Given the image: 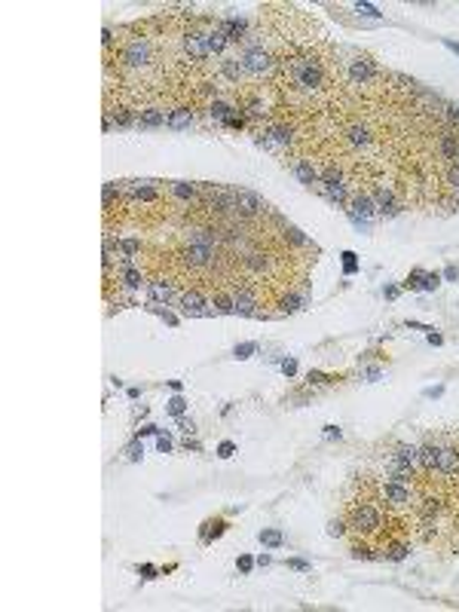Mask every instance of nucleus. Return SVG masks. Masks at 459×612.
<instances>
[{
  "instance_id": "f257e3e1",
  "label": "nucleus",
  "mask_w": 459,
  "mask_h": 612,
  "mask_svg": "<svg viewBox=\"0 0 459 612\" xmlns=\"http://www.w3.org/2000/svg\"><path fill=\"white\" fill-rule=\"evenodd\" d=\"M285 73H288V80L291 86H297L300 92H316L322 86V64L313 61V58H291L285 64Z\"/></svg>"
},
{
  "instance_id": "f03ea898",
  "label": "nucleus",
  "mask_w": 459,
  "mask_h": 612,
  "mask_svg": "<svg viewBox=\"0 0 459 612\" xmlns=\"http://www.w3.org/2000/svg\"><path fill=\"white\" fill-rule=\"evenodd\" d=\"M233 208L242 211V214H260V211H266L263 199L254 196L251 190H233Z\"/></svg>"
},
{
  "instance_id": "7ed1b4c3",
  "label": "nucleus",
  "mask_w": 459,
  "mask_h": 612,
  "mask_svg": "<svg viewBox=\"0 0 459 612\" xmlns=\"http://www.w3.org/2000/svg\"><path fill=\"white\" fill-rule=\"evenodd\" d=\"M352 526H355V529H364V532L379 529V511L370 508V505H358V508L352 511Z\"/></svg>"
},
{
  "instance_id": "20e7f679",
  "label": "nucleus",
  "mask_w": 459,
  "mask_h": 612,
  "mask_svg": "<svg viewBox=\"0 0 459 612\" xmlns=\"http://www.w3.org/2000/svg\"><path fill=\"white\" fill-rule=\"evenodd\" d=\"M181 313H184V316H193V319L208 316L202 294H199V291H187V294H181Z\"/></svg>"
},
{
  "instance_id": "39448f33",
  "label": "nucleus",
  "mask_w": 459,
  "mask_h": 612,
  "mask_svg": "<svg viewBox=\"0 0 459 612\" xmlns=\"http://www.w3.org/2000/svg\"><path fill=\"white\" fill-rule=\"evenodd\" d=\"M435 469H438L441 475H456V472H459V453H456V450H450V447L438 450V459H435Z\"/></svg>"
},
{
  "instance_id": "423d86ee",
  "label": "nucleus",
  "mask_w": 459,
  "mask_h": 612,
  "mask_svg": "<svg viewBox=\"0 0 459 612\" xmlns=\"http://www.w3.org/2000/svg\"><path fill=\"white\" fill-rule=\"evenodd\" d=\"M242 61H245V67H248L251 73H263V70H270V55H266L263 49H248Z\"/></svg>"
},
{
  "instance_id": "0eeeda50",
  "label": "nucleus",
  "mask_w": 459,
  "mask_h": 612,
  "mask_svg": "<svg viewBox=\"0 0 459 612\" xmlns=\"http://www.w3.org/2000/svg\"><path fill=\"white\" fill-rule=\"evenodd\" d=\"M184 46H187V52H190V58H193V61H202V58L208 55V43H205L202 34H187Z\"/></svg>"
},
{
  "instance_id": "6e6552de",
  "label": "nucleus",
  "mask_w": 459,
  "mask_h": 612,
  "mask_svg": "<svg viewBox=\"0 0 459 612\" xmlns=\"http://www.w3.org/2000/svg\"><path fill=\"white\" fill-rule=\"evenodd\" d=\"M233 310H236L239 316H254V313H257V300H254L248 291H236V294H233Z\"/></svg>"
},
{
  "instance_id": "1a4fd4ad",
  "label": "nucleus",
  "mask_w": 459,
  "mask_h": 612,
  "mask_svg": "<svg viewBox=\"0 0 459 612\" xmlns=\"http://www.w3.org/2000/svg\"><path fill=\"white\" fill-rule=\"evenodd\" d=\"M373 73H376V70H373V64H370L367 58H355V61H352V80H355V83H361V86L370 83Z\"/></svg>"
},
{
  "instance_id": "9d476101",
  "label": "nucleus",
  "mask_w": 459,
  "mask_h": 612,
  "mask_svg": "<svg viewBox=\"0 0 459 612\" xmlns=\"http://www.w3.org/2000/svg\"><path fill=\"white\" fill-rule=\"evenodd\" d=\"M386 499L392 502V505H404V502H410V493H407V487L401 484V481H392V484H386Z\"/></svg>"
},
{
  "instance_id": "9b49d317",
  "label": "nucleus",
  "mask_w": 459,
  "mask_h": 612,
  "mask_svg": "<svg viewBox=\"0 0 459 612\" xmlns=\"http://www.w3.org/2000/svg\"><path fill=\"white\" fill-rule=\"evenodd\" d=\"M294 175H297L300 184H306V187H316V184H319V172L306 163V160H297V163H294Z\"/></svg>"
},
{
  "instance_id": "f8f14e48",
  "label": "nucleus",
  "mask_w": 459,
  "mask_h": 612,
  "mask_svg": "<svg viewBox=\"0 0 459 612\" xmlns=\"http://www.w3.org/2000/svg\"><path fill=\"white\" fill-rule=\"evenodd\" d=\"M373 205H376L382 214H398V202L392 199L389 190H376V193H373Z\"/></svg>"
},
{
  "instance_id": "ddd939ff",
  "label": "nucleus",
  "mask_w": 459,
  "mask_h": 612,
  "mask_svg": "<svg viewBox=\"0 0 459 612\" xmlns=\"http://www.w3.org/2000/svg\"><path fill=\"white\" fill-rule=\"evenodd\" d=\"M190 123H193V110L190 107H178L169 113V129H187Z\"/></svg>"
},
{
  "instance_id": "4468645a",
  "label": "nucleus",
  "mask_w": 459,
  "mask_h": 612,
  "mask_svg": "<svg viewBox=\"0 0 459 612\" xmlns=\"http://www.w3.org/2000/svg\"><path fill=\"white\" fill-rule=\"evenodd\" d=\"M226 40H230V37L223 34V28H214V31H208V34H205V43H208V52H220V49L226 46Z\"/></svg>"
},
{
  "instance_id": "2eb2a0df",
  "label": "nucleus",
  "mask_w": 459,
  "mask_h": 612,
  "mask_svg": "<svg viewBox=\"0 0 459 612\" xmlns=\"http://www.w3.org/2000/svg\"><path fill=\"white\" fill-rule=\"evenodd\" d=\"M138 123H141L144 129H153V126H163V123H169V120H166L163 110H144L141 117H138Z\"/></svg>"
},
{
  "instance_id": "dca6fc26",
  "label": "nucleus",
  "mask_w": 459,
  "mask_h": 612,
  "mask_svg": "<svg viewBox=\"0 0 459 612\" xmlns=\"http://www.w3.org/2000/svg\"><path fill=\"white\" fill-rule=\"evenodd\" d=\"M169 297H172V285L169 282H153L150 285V300L153 303H169Z\"/></svg>"
},
{
  "instance_id": "f3484780",
  "label": "nucleus",
  "mask_w": 459,
  "mask_h": 612,
  "mask_svg": "<svg viewBox=\"0 0 459 612\" xmlns=\"http://www.w3.org/2000/svg\"><path fill=\"white\" fill-rule=\"evenodd\" d=\"M220 28L230 40H242V34H245V22H239V19H226V22H220Z\"/></svg>"
},
{
  "instance_id": "a211bd4d",
  "label": "nucleus",
  "mask_w": 459,
  "mask_h": 612,
  "mask_svg": "<svg viewBox=\"0 0 459 612\" xmlns=\"http://www.w3.org/2000/svg\"><path fill=\"white\" fill-rule=\"evenodd\" d=\"M233 113H236V110L230 107V104H223V101H214V104H211V117H214L217 123H226Z\"/></svg>"
},
{
  "instance_id": "6ab92c4d",
  "label": "nucleus",
  "mask_w": 459,
  "mask_h": 612,
  "mask_svg": "<svg viewBox=\"0 0 459 612\" xmlns=\"http://www.w3.org/2000/svg\"><path fill=\"white\" fill-rule=\"evenodd\" d=\"M211 306H214L217 313H236V310H233V297H226V294H214Z\"/></svg>"
},
{
  "instance_id": "aec40b11",
  "label": "nucleus",
  "mask_w": 459,
  "mask_h": 612,
  "mask_svg": "<svg viewBox=\"0 0 459 612\" xmlns=\"http://www.w3.org/2000/svg\"><path fill=\"white\" fill-rule=\"evenodd\" d=\"M172 193H175L178 199H193L196 190L190 187V184H184V181H175V184H172Z\"/></svg>"
},
{
  "instance_id": "412c9836",
  "label": "nucleus",
  "mask_w": 459,
  "mask_h": 612,
  "mask_svg": "<svg viewBox=\"0 0 459 612\" xmlns=\"http://www.w3.org/2000/svg\"><path fill=\"white\" fill-rule=\"evenodd\" d=\"M260 542L270 545V548H279V545H282V532H279V529H263V532H260Z\"/></svg>"
},
{
  "instance_id": "4be33fe9",
  "label": "nucleus",
  "mask_w": 459,
  "mask_h": 612,
  "mask_svg": "<svg viewBox=\"0 0 459 612\" xmlns=\"http://www.w3.org/2000/svg\"><path fill=\"white\" fill-rule=\"evenodd\" d=\"M419 459H423V466H426V469H435L438 447H423V450H419Z\"/></svg>"
},
{
  "instance_id": "5701e85b",
  "label": "nucleus",
  "mask_w": 459,
  "mask_h": 612,
  "mask_svg": "<svg viewBox=\"0 0 459 612\" xmlns=\"http://www.w3.org/2000/svg\"><path fill=\"white\" fill-rule=\"evenodd\" d=\"M223 73L230 76V80H239V73H242L239 61H236V58H226V61H223Z\"/></svg>"
},
{
  "instance_id": "b1692460",
  "label": "nucleus",
  "mask_w": 459,
  "mask_h": 612,
  "mask_svg": "<svg viewBox=\"0 0 459 612\" xmlns=\"http://www.w3.org/2000/svg\"><path fill=\"white\" fill-rule=\"evenodd\" d=\"M123 282H126V288H138V285H141V273H138V270H126V273H123Z\"/></svg>"
},
{
  "instance_id": "393cba45",
  "label": "nucleus",
  "mask_w": 459,
  "mask_h": 612,
  "mask_svg": "<svg viewBox=\"0 0 459 612\" xmlns=\"http://www.w3.org/2000/svg\"><path fill=\"white\" fill-rule=\"evenodd\" d=\"M257 352V343H242V346H236V358H251Z\"/></svg>"
},
{
  "instance_id": "a878e982",
  "label": "nucleus",
  "mask_w": 459,
  "mask_h": 612,
  "mask_svg": "<svg viewBox=\"0 0 459 612\" xmlns=\"http://www.w3.org/2000/svg\"><path fill=\"white\" fill-rule=\"evenodd\" d=\"M184 407H187V401H184L181 395H175V398L169 401V413H175V416H181V413H184Z\"/></svg>"
},
{
  "instance_id": "bb28decb",
  "label": "nucleus",
  "mask_w": 459,
  "mask_h": 612,
  "mask_svg": "<svg viewBox=\"0 0 459 612\" xmlns=\"http://www.w3.org/2000/svg\"><path fill=\"white\" fill-rule=\"evenodd\" d=\"M355 10L361 13V16H370V19H379V10L376 7H370V4H355Z\"/></svg>"
},
{
  "instance_id": "cd10ccee",
  "label": "nucleus",
  "mask_w": 459,
  "mask_h": 612,
  "mask_svg": "<svg viewBox=\"0 0 459 612\" xmlns=\"http://www.w3.org/2000/svg\"><path fill=\"white\" fill-rule=\"evenodd\" d=\"M349 135H352V141H355V144H367V129L355 126V129H349Z\"/></svg>"
},
{
  "instance_id": "c85d7f7f",
  "label": "nucleus",
  "mask_w": 459,
  "mask_h": 612,
  "mask_svg": "<svg viewBox=\"0 0 459 612\" xmlns=\"http://www.w3.org/2000/svg\"><path fill=\"white\" fill-rule=\"evenodd\" d=\"M343 266H346V273H355L358 263H355V254H352V251H343Z\"/></svg>"
},
{
  "instance_id": "c756f323",
  "label": "nucleus",
  "mask_w": 459,
  "mask_h": 612,
  "mask_svg": "<svg viewBox=\"0 0 459 612\" xmlns=\"http://www.w3.org/2000/svg\"><path fill=\"white\" fill-rule=\"evenodd\" d=\"M300 303H303V300H300V297H285V300H282V310H288V313H294V310H300Z\"/></svg>"
},
{
  "instance_id": "7c9ffc66",
  "label": "nucleus",
  "mask_w": 459,
  "mask_h": 612,
  "mask_svg": "<svg viewBox=\"0 0 459 612\" xmlns=\"http://www.w3.org/2000/svg\"><path fill=\"white\" fill-rule=\"evenodd\" d=\"M233 450H236V447H233V441H223V444L217 447V456H220V459H226V456H233Z\"/></svg>"
},
{
  "instance_id": "2f4dec72",
  "label": "nucleus",
  "mask_w": 459,
  "mask_h": 612,
  "mask_svg": "<svg viewBox=\"0 0 459 612\" xmlns=\"http://www.w3.org/2000/svg\"><path fill=\"white\" fill-rule=\"evenodd\" d=\"M328 536H343V520H331L328 523Z\"/></svg>"
},
{
  "instance_id": "473e14b6",
  "label": "nucleus",
  "mask_w": 459,
  "mask_h": 612,
  "mask_svg": "<svg viewBox=\"0 0 459 612\" xmlns=\"http://www.w3.org/2000/svg\"><path fill=\"white\" fill-rule=\"evenodd\" d=\"M113 193H117V184H107V187H104V205L113 202Z\"/></svg>"
},
{
  "instance_id": "72a5a7b5",
  "label": "nucleus",
  "mask_w": 459,
  "mask_h": 612,
  "mask_svg": "<svg viewBox=\"0 0 459 612\" xmlns=\"http://www.w3.org/2000/svg\"><path fill=\"white\" fill-rule=\"evenodd\" d=\"M138 248H141V245H138L135 239H126V242H123V251H126V254H138Z\"/></svg>"
},
{
  "instance_id": "f704fd0d",
  "label": "nucleus",
  "mask_w": 459,
  "mask_h": 612,
  "mask_svg": "<svg viewBox=\"0 0 459 612\" xmlns=\"http://www.w3.org/2000/svg\"><path fill=\"white\" fill-rule=\"evenodd\" d=\"M282 370H285V373H288V376H294V373H297V361H294V358H288V361H282Z\"/></svg>"
},
{
  "instance_id": "c9c22d12",
  "label": "nucleus",
  "mask_w": 459,
  "mask_h": 612,
  "mask_svg": "<svg viewBox=\"0 0 459 612\" xmlns=\"http://www.w3.org/2000/svg\"><path fill=\"white\" fill-rule=\"evenodd\" d=\"M157 447H160V453H169L172 450V441L166 438V435H160V441H157Z\"/></svg>"
},
{
  "instance_id": "e433bc0d",
  "label": "nucleus",
  "mask_w": 459,
  "mask_h": 612,
  "mask_svg": "<svg viewBox=\"0 0 459 612\" xmlns=\"http://www.w3.org/2000/svg\"><path fill=\"white\" fill-rule=\"evenodd\" d=\"M251 566H254L251 557H239V569H242V572H251Z\"/></svg>"
},
{
  "instance_id": "4c0bfd02",
  "label": "nucleus",
  "mask_w": 459,
  "mask_h": 612,
  "mask_svg": "<svg viewBox=\"0 0 459 612\" xmlns=\"http://www.w3.org/2000/svg\"><path fill=\"white\" fill-rule=\"evenodd\" d=\"M291 569H310V563H303V560H288Z\"/></svg>"
},
{
  "instance_id": "58836bf2",
  "label": "nucleus",
  "mask_w": 459,
  "mask_h": 612,
  "mask_svg": "<svg viewBox=\"0 0 459 612\" xmlns=\"http://www.w3.org/2000/svg\"><path fill=\"white\" fill-rule=\"evenodd\" d=\"M325 435H328V438H340V429H337V426H325Z\"/></svg>"
},
{
  "instance_id": "ea45409f",
  "label": "nucleus",
  "mask_w": 459,
  "mask_h": 612,
  "mask_svg": "<svg viewBox=\"0 0 459 612\" xmlns=\"http://www.w3.org/2000/svg\"><path fill=\"white\" fill-rule=\"evenodd\" d=\"M444 276L453 282V279H459V270H456V266H447V273H444Z\"/></svg>"
},
{
  "instance_id": "a19ab883",
  "label": "nucleus",
  "mask_w": 459,
  "mask_h": 612,
  "mask_svg": "<svg viewBox=\"0 0 459 612\" xmlns=\"http://www.w3.org/2000/svg\"><path fill=\"white\" fill-rule=\"evenodd\" d=\"M310 379H313V382H325V379H328V376H322V373H319V370H310Z\"/></svg>"
},
{
  "instance_id": "79ce46f5",
  "label": "nucleus",
  "mask_w": 459,
  "mask_h": 612,
  "mask_svg": "<svg viewBox=\"0 0 459 612\" xmlns=\"http://www.w3.org/2000/svg\"><path fill=\"white\" fill-rule=\"evenodd\" d=\"M441 392H444V386H435V389H426V395H429V398H438V395H441Z\"/></svg>"
},
{
  "instance_id": "37998d69",
  "label": "nucleus",
  "mask_w": 459,
  "mask_h": 612,
  "mask_svg": "<svg viewBox=\"0 0 459 612\" xmlns=\"http://www.w3.org/2000/svg\"><path fill=\"white\" fill-rule=\"evenodd\" d=\"M404 554H407V551H404V548H392V554H389V557H392V560H401V557H404Z\"/></svg>"
},
{
  "instance_id": "c03bdc74",
  "label": "nucleus",
  "mask_w": 459,
  "mask_h": 612,
  "mask_svg": "<svg viewBox=\"0 0 459 612\" xmlns=\"http://www.w3.org/2000/svg\"><path fill=\"white\" fill-rule=\"evenodd\" d=\"M450 184L459 190V169H453V172H450Z\"/></svg>"
},
{
  "instance_id": "a18cd8bd",
  "label": "nucleus",
  "mask_w": 459,
  "mask_h": 612,
  "mask_svg": "<svg viewBox=\"0 0 459 612\" xmlns=\"http://www.w3.org/2000/svg\"><path fill=\"white\" fill-rule=\"evenodd\" d=\"M129 456H132V459H138V456H141V447H138V444H132V447H129Z\"/></svg>"
},
{
  "instance_id": "49530a36",
  "label": "nucleus",
  "mask_w": 459,
  "mask_h": 612,
  "mask_svg": "<svg viewBox=\"0 0 459 612\" xmlns=\"http://www.w3.org/2000/svg\"><path fill=\"white\" fill-rule=\"evenodd\" d=\"M444 46H447L450 52H456V55H459V43H453V40H444Z\"/></svg>"
},
{
  "instance_id": "de8ad7c7",
  "label": "nucleus",
  "mask_w": 459,
  "mask_h": 612,
  "mask_svg": "<svg viewBox=\"0 0 459 612\" xmlns=\"http://www.w3.org/2000/svg\"><path fill=\"white\" fill-rule=\"evenodd\" d=\"M367 379H370V382H373V379H379V370H376V367H370V370H367Z\"/></svg>"
},
{
  "instance_id": "09e8293b",
  "label": "nucleus",
  "mask_w": 459,
  "mask_h": 612,
  "mask_svg": "<svg viewBox=\"0 0 459 612\" xmlns=\"http://www.w3.org/2000/svg\"><path fill=\"white\" fill-rule=\"evenodd\" d=\"M456 163H459V157H456Z\"/></svg>"
}]
</instances>
